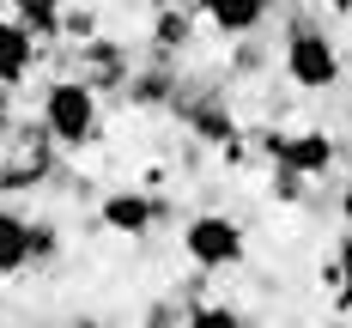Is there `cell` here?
Wrapping results in <instances>:
<instances>
[{
	"instance_id": "14",
	"label": "cell",
	"mask_w": 352,
	"mask_h": 328,
	"mask_svg": "<svg viewBox=\"0 0 352 328\" xmlns=\"http://www.w3.org/2000/svg\"><path fill=\"white\" fill-rule=\"evenodd\" d=\"M274 195H280V201H304V177H292V171H274Z\"/></svg>"
},
{
	"instance_id": "11",
	"label": "cell",
	"mask_w": 352,
	"mask_h": 328,
	"mask_svg": "<svg viewBox=\"0 0 352 328\" xmlns=\"http://www.w3.org/2000/svg\"><path fill=\"white\" fill-rule=\"evenodd\" d=\"M188 36H195V12H182V6H158V19H152V55L170 61V55L188 49Z\"/></svg>"
},
{
	"instance_id": "18",
	"label": "cell",
	"mask_w": 352,
	"mask_h": 328,
	"mask_svg": "<svg viewBox=\"0 0 352 328\" xmlns=\"http://www.w3.org/2000/svg\"><path fill=\"white\" fill-rule=\"evenodd\" d=\"M73 328H109V322H98V316H79V322H73Z\"/></svg>"
},
{
	"instance_id": "15",
	"label": "cell",
	"mask_w": 352,
	"mask_h": 328,
	"mask_svg": "<svg viewBox=\"0 0 352 328\" xmlns=\"http://www.w3.org/2000/svg\"><path fill=\"white\" fill-rule=\"evenodd\" d=\"M6 134H12V98L0 91V146H6Z\"/></svg>"
},
{
	"instance_id": "1",
	"label": "cell",
	"mask_w": 352,
	"mask_h": 328,
	"mask_svg": "<svg viewBox=\"0 0 352 328\" xmlns=\"http://www.w3.org/2000/svg\"><path fill=\"white\" fill-rule=\"evenodd\" d=\"M36 128L49 134V146H61V152L98 146V134H104V104H98V91H91L79 73H61V79H49V85H43Z\"/></svg>"
},
{
	"instance_id": "5",
	"label": "cell",
	"mask_w": 352,
	"mask_h": 328,
	"mask_svg": "<svg viewBox=\"0 0 352 328\" xmlns=\"http://www.w3.org/2000/svg\"><path fill=\"white\" fill-rule=\"evenodd\" d=\"M261 152L274 158V171H292V177H328L334 171V158H340V146L334 134H322V128H267L261 134Z\"/></svg>"
},
{
	"instance_id": "8",
	"label": "cell",
	"mask_w": 352,
	"mask_h": 328,
	"mask_svg": "<svg viewBox=\"0 0 352 328\" xmlns=\"http://www.w3.org/2000/svg\"><path fill=\"white\" fill-rule=\"evenodd\" d=\"M195 12H201V19L212 25V31L225 36V43H243V36H255L261 25H267L274 0H201Z\"/></svg>"
},
{
	"instance_id": "9",
	"label": "cell",
	"mask_w": 352,
	"mask_h": 328,
	"mask_svg": "<svg viewBox=\"0 0 352 328\" xmlns=\"http://www.w3.org/2000/svg\"><path fill=\"white\" fill-rule=\"evenodd\" d=\"M36 67V36L19 19H0V91H12L19 79H31Z\"/></svg>"
},
{
	"instance_id": "7",
	"label": "cell",
	"mask_w": 352,
	"mask_h": 328,
	"mask_svg": "<svg viewBox=\"0 0 352 328\" xmlns=\"http://www.w3.org/2000/svg\"><path fill=\"white\" fill-rule=\"evenodd\" d=\"M170 109L182 116V128H188L195 140H207V146L237 140V116H231V104H225V91H201V98H170Z\"/></svg>"
},
{
	"instance_id": "13",
	"label": "cell",
	"mask_w": 352,
	"mask_h": 328,
	"mask_svg": "<svg viewBox=\"0 0 352 328\" xmlns=\"http://www.w3.org/2000/svg\"><path fill=\"white\" fill-rule=\"evenodd\" d=\"M334 286H340V298L352 304V237H340V250H334V274H328Z\"/></svg>"
},
{
	"instance_id": "6",
	"label": "cell",
	"mask_w": 352,
	"mask_h": 328,
	"mask_svg": "<svg viewBox=\"0 0 352 328\" xmlns=\"http://www.w3.org/2000/svg\"><path fill=\"white\" fill-rule=\"evenodd\" d=\"M98 219H104V231H116V237H152L170 219V201L122 182V188H109L104 201H98Z\"/></svg>"
},
{
	"instance_id": "17",
	"label": "cell",
	"mask_w": 352,
	"mask_h": 328,
	"mask_svg": "<svg viewBox=\"0 0 352 328\" xmlns=\"http://www.w3.org/2000/svg\"><path fill=\"white\" fill-rule=\"evenodd\" d=\"M340 213H346V225H352V188H346V195H340Z\"/></svg>"
},
{
	"instance_id": "16",
	"label": "cell",
	"mask_w": 352,
	"mask_h": 328,
	"mask_svg": "<svg viewBox=\"0 0 352 328\" xmlns=\"http://www.w3.org/2000/svg\"><path fill=\"white\" fill-rule=\"evenodd\" d=\"M316 6H328V12H352V0H316Z\"/></svg>"
},
{
	"instance_id": "4",
	"label": "cell",
	"mask_w": 352,
	"mask_h": 328,
	"mask_svg": "<svg viewBox=\"0 0 352 328\" xmlns=\"http://www.w3.org/2000/svg\"><path fill=\"white\" fill-rule=\"evenodd\" d=\"M55 250H61V231L49 219H25L12 207H0V280H19V274L43 267Z\"/></svg>"
},
{
	"instance_id": "3",
	"label": "cell",
	"mask_w": 352,
	"mask_h": 328,
	"mask_svg": "<svg viewBox=\"0 0 352 328\" xmlns=\"http://www.w3.org/2000/svg\"><path fill=\"white\" fill-rule=\"evenodd\" d=\"M182 255L201 274H231V267H243V255H249V231L231 213H195L182 225Z\"/></svg>"
},
{
	"instance_id": "2",
	"label": "cell",
	"mask_w": 352,
	"mask_h": 328,
	"mask_svg": "<svg viewBox=\"0 0 352 328\" xmlns=\"http://www.w3.org/2000/svg\"><path fill=\"white\" fill-rule=\"evenodd\" d=\"M280 67H285V79H292L298 91H334V85H340V73H346V61H340V43L322 31V25L292 19V25H285Z\"/></svg>"
},
{
	"instance_id": "12",
	"label": "cell",
	"mask_w": 352,
	"mask_h": 328,
	"mask_svg": "<svg viewBox=\"0 0 352 328\" xmlns=\"http://www.w3.org/2000/svg\"><path fill=\"white\" fill-rule=\"evenodd\" d=\"M182 328H249V316L237 304H195V310L182 316Z\"/></svg>"
},
{
	"instance_id": "10",
	"label": "cell",
	"mask_w": 352,
	"mask_h": 328,
	"mask_svg": "<svg viewBox=\"0 0 352 328\" xmlns=\"http://www.w3.org/2000/svg\"><path fill=\"white\" fill-rule=\"evenodd\" d=\"M0 6H6L36 43H55V36H61V12H67V0H0Z\"/></svg>"
}]
</instances>
